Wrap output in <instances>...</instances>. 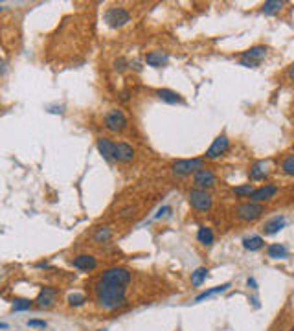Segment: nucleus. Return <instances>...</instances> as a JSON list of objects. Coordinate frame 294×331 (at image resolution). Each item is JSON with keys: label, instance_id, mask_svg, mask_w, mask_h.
Returning <instances> with one entry per match:
<instances>
[{"label": "nucleus", "instance_id": "f03ea898", "mask_svg": "<svg viewBox=\"0 0 294 331\" xmlns=\"http://www.w3.org/2000/svg\"><path fill=\"white\" fill-rule=\"evenodd\" d=\"M103 20L107 22L108 28H123L125 24L131 22V13L127 11L125 7L121 6H112L108 7L105 15H103Z\"/></svg>", "mask_w": 294, "mask_h": 331}, {"label": "nucleus", "instance_id": "2eb2a0df", "mask_svg": "<svg viewBox=\"0 0 294 331\" xmlns=\"http://www.w3.org/2000/svg\"><path fill=\"white\" fill-rule=\"evenodd\" d=\"M145 63L153 68H162L169 63V55L164 52V50H153L145 55Z\"/></svg>", "mask_w": 294, "mask_h": 331}, {"label": "nucleus", "instance_id": "473e14b6", "mask_svg": "<svg viewBox=\"0 0 294 331\" xmlns=\"http://www.w3.org/2000/svg\"><path fill=\"white\" fill-rule=\"evenodd\" d=\"M136 212V208H132V206H129V208H125V210H121V217H131L132 214Z\"/></svg>", "mask_w": 294, "mask_h": 331}, {"label": "nucleus", "instance_id": "f704fd0d", "mask_svg": "<svg viewBox=\"0 0 294 331\" xmlns=\"http://www.w3.org/2000/svg\"><path fill=\"white\" fill-rule=\"evenodd\" d=\"M287 76H289V79H293V81H294V63L291 65V68H289Z\"/></svg>", "mask_w": 294, "mask_h": 331}, {"label": "nucleus", "instance_id": "c9c22d12", "mask_svg": "<svg viewBox=\"0 0 294 331\" xmlns=\"http://www.w3.org/2000/svg\"><path fill=\"white\" fill-rule=\"evenodd\" d=\"M35 267H39V269H42V267H48V261H39Z\"/></svg>", "mask_w": 294, "mask_h": 331}, {"label": "nucleus", "instance_id": "4c0bfd02", "mask_svg": "<svg viewBox=\"0 0 294 331\" xmlns=\"http://www.w3.org/2000/svg\"><path fill=\"white\" fill-rule=\"evenodd\" d=\"M2 9H4V7H0V13H2Z\"/></svg>", "mask_w": 294, "mask_h": 331}, {"label": "nucleus", "instance_id": "6e6552de", "mask_svg": "<svg viewBox=\"0 0 294 331\" xmlns=\"http://www.w3.org/2000/svg\"><path fill=\"white\" fill-rule=\"evenodd\" d=\"M215 182H217L215 173L208 168H202L193 173V186L197 188V190H206L208 192L210 188L215 186Z\"/></svg>", "mask_w": 294, "mask_h": 331}, {"label": "nucleus", "instance_id": "c85d7f7f", "mask_svg": "<svg viewBox=\"0 0 294 331\" xmlns=\"http://www.w3.org/2000/svg\"><path fill=\"white\" fill-rule=\"evenodd\" d=\"M68 306L72 307H81L87 302V296L83 295V293H72V295H68Z\"/></svg>", "mask_w": 294, "mask_h": 331}, {"label": "nucleus", "instance_id": "e433bc0d", "mask_svg": "<svg viewBox=\"0 0 294 331\" xmlns=\"http://www.w3.org/2000/svg\"><path fill=\"white\" fill-rule=\"evenodd\" d=\"M6 328H7L6 322H0V330H6Z\"/></svg>", "mask_w": 294, "mask_h": 331}, {"label": "nucleus", "instance_id": "f3484780", "mask_svg": "<svg viewBox=\"0 0 294 331\" xmlns=\"http://www.w3.org/2000/svg\"><path fill=\"white\" fill-rule=\"evenodd\" d=\"M114 144L116 142H112V140L107 138V136H99L98 142H96L99 155H101L105 160H108V162H112V151H114Z\"/></svg>", "mask_w": 294, "mask_h": 331}, {"label": "nucleus", "instance_id": "f8f14e48", "mask_svg": "<svg viewBox=\"0 0 294 331\" xmlns=\"http://www.w3.org/2000/svg\"><path fill=\"white\" fill-rule=\"evenodd\" d=\"M72 267L81 272H92L98 267V259L92 254H78L72 259Z\"/></svg>", "mask_w": 294, "mask_h": 331}, {"label": "nucleus", "instance_id": "a878e982", "mask_svg": "<svg viewBox=\"0 0 294 331\" xmlns=\"http://www.w3.org/2000/svg\"><path fill=\"white\" fill-rule=\"evenodd\" d=\"M94 239L98 243H107V241L112 239V230L108 228V226H99V228L94 232Z\"/></svg>", "mask_w": 294, "mask_h": 331}, {"label": "nucleus", "instance_id": "c756f323", "mask_svg": "<svg viewBox=\"0 0 294 331\" xmlns=\"http://www.w3.org/2000/svg\"><path fill=\"white\" fill-rule=\"evenodd\" d=\"M254 190H256V188H254L252 184H243V186L234 188V193L237 197H250V193H252Z\"/></svg>", "mask_w": 294, "mask_h": 331}, {"label": "nucleus", "instance_id": "9b49d317", "mask_svg": "<svg viewBox=\"0 0 294 331\" xmlns=\"http://www.w3.org/2000/svg\"><path fill=\"white\" fill-rule=\"evenodd\" d=\"M112 160L121 164H129L134 160V149L125 142H118L114 144V151H112Z\"/></svg>", "mask_w": 294, "mask_h": 331}, {"label": "nucleus", "instance_id": "412c9836", "mask_svg": "<svg viewBox=\"0 0 294 331\" xmlns=\"http://www.w3.org/2000/svg\"><path fill=\"white\" fill-rule=\"evenodd\" d=\"M267 254H269V258L272 259H285L289 256V250L283 243H272V245H269V248H267Z\"/></svg>", "mask_w": 294, "mask_h": 331}, {"label": "nucleus", "instance_id": "ddd939ff", "mask_svg": "<svg viewBox=\"0 0 294 331\" xmlns=\"http://www.w3.org/2000/svg\"><path fill=\"white\" fill-rule=\"evenodd\" d=\"M278 193L276 184H265V186L256 188L252 193H250V201L252 203H265V201H270Z\"/></svg>", "mask_w": 294, "mask_h": 331}, {"label": "nucleus", "instance_id": "6ab92c4d", "mask_svg": "<svg viewBox=\"0 0 294 331\" xmlns=\"http://www.w3.org/2000/svg\"><path fill=\"white\" fill-rule=\"evenodd\" d=\"M248 175H250V179H252V181H263L265 177L269 175V164L265 162V160H258V162H254L252 166H250Z\"/></svg>", "mask_w": 294, "mask_h": 331}, {"label": "nucleus", "instance_id": "20e7f679", "mask_svg": "<svg viewBox=\"0 0 294 331\" xmlns=\"http://www.w3.org/2000/svg\"><path fill=\"white\" fill-rule=\"evenodd\" d=\"M188 201H190L192 208H195L197 212H208L211 208V205H213V199H211L210 193L206 190H197V188L190 190Z\"/></svg>", "mask_w": 294, "mask_h": 331}, {"label": "nucleus", "instance_id": "dca6fc26", "mask_svg": "<svg viewBox=\"0 0 294 331\" xmlns=\"http://www.w3.org/2000/svg\"><path fill=\"white\" fill-rule=\"evenodd\" d=\"M285 223H287V217H285V216H276V217H272V219H269V221L265 223V226H263L265 235L278 234V232H280L282 228H285Z\"/></svg>", "mask_w": 294, "mask_h": 331}, {"label": "nucleus", "instance_id": "9d476101", "mask_svg": "<svg viewBox=\"0 0 294 331\" xmlns=\"http://www.w3.org/2000/svg\"><path fill=\"white\" fill-rule=\"evenodd\" d=\"M101 276L107 278V280H112V282L121 283V285H129L132 280L131 271L125 269V267H110V269H107V271H103Z\"/></svg>", "mask_w": 294, "mask_h": 331}, {"label": "nucleus", "instance_id": "4be33fe9", "mask_svg": "<svg viewBox=\"0 0 294 331\" xmlns=\"http://www.w3.org/2000/svg\"><path fill=\"white\" fill-rule=\"evenodd\" d=\"M243 247L250 252H256V250H261L265 247V239L261 235H250V237H245L243 239Z\"/></svg>", "mask_w": 294, "mask_h": 331}, {"label": "nucleus", "instance_id": "0eeeda50", "mask_svg": "<svg viewBox=\"0 0 294 331\" xmlns=\"http://www.w3.org/2000/svg\"><path fill=\"white\" fill-rule=\"evenodd\" d=\"M235 214L239 217L241 221H256L259 217L265 214V206L261 203H252V201H248V203H243L235 208Z\"/></svg>", "mask_w": 294, "mask_h": 331}, {"label": "nucleus", "instance_id": "72a5a7b5", "mask_svg": "<svg viewBox=\"0 0 294 331\" xmlns=\"http://www.w3.org/2000/svg\"><path fill=\"white\" fill-rule=\"evenodd\" d=\"M246 285H248V287H250V289H258V282H256V280H254V278H248V282H246Z\"/></svg>", "mask_w": 294, "mask_h": 331}, {"label": "nucleus", "instance_id": "39448f33", "mask_svg": "<svg viewBox=\"0 0 294 331\" xmlns=\"http://www.w3.org/2000/svg\"><path fill=\"white\" fill-rule=\"evenodd\" d=\"M103 121H105V127H107L110 132H121L127 129V116L123 110H120V109H110L107 114H105V118H103Z\"/></svg>", "mask_w": 294, "mask_h": 331}, {"label": "nucleus", "instance_id": "cd10ccee", "mask_svg": "<svg viewBox=\"0 0 294 331\" xmlns=\"http://www.w3.org/2000/svg\"><path fill=\"white\" fill-rule=\"evenodd\" d=\"M282 171L285 175H289V177H294V153L293 155H287V157L283 158Z\"/></svg>", "mask_w": 294, "mask_h": 331}, {"label": "nucleus", "instance_id": "5701e85b", "mask_svg": "<svg viewBox=\"0 0 294 331\" xmlns=\"http://www.w3.org/2000/svg\"><path fill=\"white\" fill-rule=\"evenodd\" d=\"M230 285H232V283L226 282V283H222V285L211 287V289H208V291H204V293H200L198 296H195V300H193V302H202V300H206V298H210V296L221 295V293H224V291H228Z\"/></svg>", "mask_w": 294, "mask_h": 331}, {"label": "nucleus", "instance_id": "2f4dec72", "mask_svg": "<svg viewBox=\"0 0 294 331\" xmlns=\"http://www.w3.org/2000/svg\"><path fill=\"white\" fill-rule=\"evenodd\" d=\"M28 326H30V328H41V330H44V328H46V322H44V320H28Z\"/></svg>", "mask_w": 294, "mask_h": 331}, {"label": "nucleus", "instance_id": "58836bf2", "mask_svg": "<svg viewBox=\"0 0 294 331\" xmlns=\"http://www.w3.org/2000/svg\"><path fill=\"white\" fill-rule=\"evenodd\" d=\"M98 331H107V330H98Z\"/></svg>", "mask_w": 294, "mask_h": 331}, {"label": "nucleus", "instance_id": "f257e3e1", "mask_svg": "<svg viewBox=\"0 0 294 331\" xmlns=\"http://www.w3.org/2000/svg\"><path fill=\"white\" fill-rule=\"evenodd\" d=\"M125 291L127 285H121V283L107 280L103 276H99V280L94 285V295H96L98 306L105 309V311H114V309H120V307L125 306Z\"/></svg>", "mask_w": 294, "mask_h": 331}, {"label": "nucleus", "instance_id": "393cba45", "mask_svg": "<svg viewBox=\"0 0 294 331\" xmlns=\"http://www.w3.org/2000/svg\"><path fill=\"white\" fill-rule=\"evenodd\" d=\"M283 7V2L282 0H269V2H265L263 7H261V11L265 13V15H274V13H278L280 9Z\"/></svg>", "mask_w": 294, "mask_h": 331}, {"label": "nucleus", "instance_id": "b1692460", "mask_svg": "<svg viewBox=\"0 0 294 331\" xmlns=\"http://www.w3.org/2000/svg\"><path fill=\"white\" fill-rule=\"evenodd\" d=\"M208 272H210V271H208L206 267H198L197 271L192 272V285H193V287H200V285L206 282Z\"/></svg>", "mask_w": 294, "mask_h": 331}, {"label": "nucleus", "instance_id": "7c9ffc66", "mask_svg": "<svg viewBox=\"0 0 294 331\" xmlns=\"http://www.w3.org/2000/svg\"><path fill=\"white\" fill-rule=\"evenodd\" d=\"M127 66H131V63H129L127 59H123V57H120V59L114 61V68L118 70V72H125Z\"/></svg>", "mask_w": 294, "mask_h": 331}, {"label": "nucleus", "instance_id": "423d86ee", "mask_svg": "<svg viewBox=\"0 0 294 331\" xmlns=\"http://www.w3.org/2000/svg\"><path fill=\"white\" fill-rule=\"evenodd\" d=\"M267 46H263V44H256V46H250V48L246 50L245 54L241 55V65L246 66V68H256V66H259V63L267 57Z\"/></svg>", "mask_w": 294, "mask_h": 331}, {"label": "nucleus", "instance_id": "a211bd4d", "mask_svg": "<svg viewBox=\"0 0 294 331\" xmlns=\"http://www.w3.org/2000/svg\"><path fill=\"white\" fill-rule=\"evenodd\" d=\"M156 96L160 98L164 103H169V105H182L184 103V100H182V96H180L179 92L171 91V89H158Z\"/></svg>", "mask_w": 294, "mask_h": 331}, {"label": "nucleus", "instance_id": "1a4fd4ad", "mask_svg": "<svg viewBox=\"0 0 294 331\" xmlns=\"http://www.w3.org/2000/svg\"><path fill=\"white\" fill-rule=\"evenodd\" d=\"M228 147H230V138L226 134H219V136L211 142V145L208 147L204 157L208 158V160H215V158H219L221 155H224V153L228 151Z\"/></svg>", "mask_w": 294, "mask_h": 331}, {"label": "nucleus", "instance_id": "7ed1b4c3", "mask_svg": "<svg viewBox=\"0 0 294 331\" xmlns=\"http://www.w3.org/2000/svg\"><path fill=\"white\" fill-rule=\"evenodd\" d=\"M202 168H204V158H182V160H175V162L171 164L173 173L179 175V177L192 175Z\"/></svg>", "mask_w": 294, "mask_h": 331}, {"label": "nucleus", "instance_id": "bb28decb", "mask_svg": "<svg viewBox=\"0 0 294 331\" xmlns=\"http://www.w3.org/2000/svg\"><path fill=\"white\" fill-rule=\"evenodd\" d=\"M31 306H33V302L28 300V298H15V300H11L13 311H28V309H31Z\"/></svg>", "mask_w": 294, "mask_h": 331}, {"label": "nucleus", "instance_id": "ea45409f", "mask_svg": "<svg viewBox=\"0 0 294 331\" xmlns=\"http://www.w3.org/2000/svg\"><path fill=\"white\" fill-rule=\"evenodd\" d=\"M291 331H294V328H293V330H291Z\"/></svg>", "mask_w": 294, "mask_h": 331}, {"label": "nucleus", "instance_id": "aec40b11", "mask_svg": "<svg viewBox=\"0 0 294 331\" xmlns=\"http://www.w3.org/2000/svg\"><path fill=\"white\" fill-rule=\"evenodd\" d=\"M215 239V235H213V230L210 226H206V224H200L197 230V241L200 245H204V247H210L211 243Z\"/></svg>", "mask_w": 294, "mask_h": 331}, {"label": "nucleus", "instance_id": "4468645a", "mask_svg": "<svg viewBox=\"0 0 294 331\" xmlns=\"http://www.w3.org/2000/svg\"><path fill=\"white\" fill-rule=\"evenodd\" d=\"M55 296H57V289L54 287H42L39 296L35 300V306L41 307V309H48L55 304Z\"/></svg>", "mask_w": 294, "mask_h": 331}]
</instances>
